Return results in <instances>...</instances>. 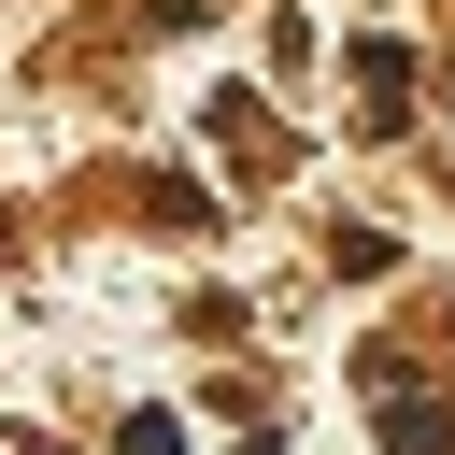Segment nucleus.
Returning a JSON list of instances; mask_svg holds the SVG:
<instances>
[{
  "mask_svg": "<svg viewBox=\"0 0 455 455\" xmlns=\"http://www.w3.org/2000/svg\"><path fill=\"white\" fill-rule=\"evenodd\" d=\"M128 455H185V441H171V412H128Z\"/></svg>",
  "mask_w": 455,
  "mask_h": 455,
  "instance_id": "nucleus-2",
  "label": "nucleus"
},
{
  "mask_svg": "<svg viewBox=\"0 0 455 455\" xmlns=\"http://www.w3.org/2000/svg\"><path fill=\"white\" fill-rule=\"evenodd\" d=\"M384 441H398V455H455V398H441V384H427V398L384 384Z\"/></svg>",
  "mask_w": 455,
  "mask_h": 455,
  "instance_id": "nucleus-1",
  "label": "nucleus"
}]
</instances>
